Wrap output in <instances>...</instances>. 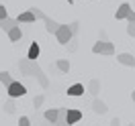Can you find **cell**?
Instances as JSON below:
<instances>
[{"label": "cell", "mask_w": 135, "mask_h": 126, "mask_svg": "<svg viewBox=\"0 0 135 126\" xmlns=\"http://www.w3.org/2000/svg\"><path fill=\"white\" fill-rule=\"evenodd\" d=\"M35 79L39 81V85H41L43 90H47V87H49V79H47V75L43 73V69H41V67L35 71Z\"/></svg>", "instance_id": "obj_10"}, {"label": "cell", "mask_w": 135, "mask_h": 126, "mask_svg": "<svg viewBox=\"0 0 135 126\" xmlns=\"http://www.w3.org/2000/svg\"><path fill=\"white\" fill-rule=\"evenodd\" d=\"M4 110H6L8 114H15V110H17V100H12V98H8V102L4 104Z\"/></svg>", "instance_id": "obj_22"}, {"label": "cell", "mask_w": 135, "mask_h": 126, "mask_svg": "<svg viewBox=\"0 0 135 126\" xmlns=\"http://www.w3.org/2000/svg\"><path fill=\"white\" fill-rule=\"evenodd\" d=\"M131 10H133V8H131V4H129V2H123V4L117 8V12H115V18H117V20H123V18L129 17Z\"/></svg>", "instance_id": "obj_9"}, {"label": "cell", "mask_w": 135, "mask_h": 126, "mask_svg": "<svg viewBox=\"0 0 135 126\" xmlns=\"http://www.w3.org/2000/svg\"><path fill=\"white\" fill-rule=\"evenodd\" d=\"M72 2H74V0H68V4H72Z\"/></svg>", "instance_id": "obj_31"}, {"label": "cell", "mask_w": 135, "mask_h": 126, "mask_svg": "<svg viewBox=\"0 0 135 126\" xmlns=\"http://www.w3.org/2000/svg\"><path fill=\"white\" fill-rule=\"evenodd\" d=\"M127 126H133V124H127Z\"/></svg>", "instance_id": "obj_32"}, {"label": "cell", "mask_w": 135, "mask_h": 126, "mask_svg": "<svg viewBox=\"0 0 135 126\" xmlns=\"http://www.w3.org/2000/svg\"><path fill=\"white\" fill-rule=\"evenodd\" d=\"M43 102H45V96H43V94L35 96V100H33V108H41V106H43Z\"/></svg>", "instance_id": "obj_23"}, {"label": "cell", "mask_w": 135, "mask_h": 126, "mask_svg": "<svg viewBox=\"0 0 135 126\" xmlns=\"http://www.w3.org/2000/svg\"><path fill=\"white\" fill-rule=\"evenodd\" d=\"M18 69H21V73L27 77H35V71L39 69L37 65V61H31V59H18Z\"/></svg>", "instance_id": "obj_1"}, {"label": "cell", "mask_w": 135, "mask_h": 126, "mask_svg": "<svg viewBox=\"0 0 135 126\" xmlns=\"http://www.w3.org/2000/svg\"><path fill=\"white\" fill-rule=\"evenodd\" d=\"M110 126H121V120H119V118H113V120H110Z\"/></svg>", "instance_id": "obj_28"}, {"label": "cell", "mask_w": 135, "mask_h": 126, "mask_svg": "<svg viewBox=\"0 0 135 126\" xmlns=\"http://www.w3.org/2000/svg\"><path fill=\"white\" fill-rule=\"evenodd\" d=\"M57 112H59V108H49V110H45L43 120H47L49 124H55V122H57Z\"/></svg>", "instance_id": "obj_11"}, {"label": "cell", "mask_w": 135, "mask_h": 126, "mask_svg": "<svg viewBox=\"0 0 135 126\" xmlns=\"http://www.w3.org/2000/svg\"><path fill=\"white\" fill-rule=\"evenodd\" d=\"M66 120H68V126L76 124V122H80V120H82V112H80V110H76V108H68Z\"/></svg>", "instance_id": "obj_5"}, {"label": "cell", "mask_w": 135, "mask_h": 126, "mask_svg": "<svg viewBox=\"0 0 135 126\" xmlns=\"http://www.w3.org/2000/svg\"><path fill=\"white\" fill-rule=\"evenodd\" d=\"M131 100L135 102V90H133V92H131Z\"/></svg>", "instance_id": "obj_30"}, {"label": "cell", "mask_w": 135, "mask_h": 126, "mask_svg": "<svg viewBox=\"0 0 135 126\" xmlns=\"http://www.w3.org/2000/svg\"><path fill=\"white\" fill-rule=\"evenodd\" d=\"M92 53H96V55H115V45L110 41H96L92 47Z\"/></svg>", "instance_id": "obj_2"}, {"label": "cell", "mask_w": 135, "mask_h": 126, "mask_svg": "<svg viewBox=\"0 0 135 126\" xmlns=\"http://www.w3.org/2000/svg\"><path fill=\"white\" fill-rule=\"evenodd\" d=\"M6 35H8V39H10L12 43H18L21 39H23V31H21V26H15V29H10Z\"/></svg>", "instance_id": "obj_16"}, {"label": "cell", "mask_w": 135, "mask_h": 126, "mask_svg": "<svg viewBox=\"0 0 135 126\" xmlns=\"http://www.w3.org/2000/svg\"><path fill=\"white\" fill-rule=\"evenodd\" d=\"M39 53H41V49H39V43H31V47H29V51H27V59L37 61Z\"/></svg>", "instance_id": "obj_14"}, {"label": "cell", "mask_w": 135, "mask_h": 126, "mask_svg": "<svg viewBox=\"0 0 135 126\" xmlns=\"http://www.w3.org/2000/svg\"><path fill=\"white\" fill-rule=\"evenodd\" d=\"M6 92H8V98H12V100H18V98H23V96L27 94V87L21 84V81H17V79H15V81H12V84L6 87Z\"/></svg>", "instance_id": "obj_4"}, {"label": "cell", "mask_w": 135, "mask_h": 126, "mask_svg": "<svg viewBox=\"0 0 135 126\" xmlns=\"http://www.w3.org/2000/svg\"><path fill=\"white\" fill-rule=\"evenodd\" d=\"M88 92L96 98V96H98V92H100V81H98V79H90V84H88Z\"/></svg>", "instance_id": "obj_18"}, {"label": "cell", "mask_w": 135, "mask_h": 126, "mask_svg": "<svg viewBox=\"0 0 135 126\" xmlns=\"http://www.w3.org/2000/svg\"><path fill=\"white\" fill-rule=\"evenodd\" d=\"M84 94V85L82 84H74L68 87V96H72V98H78V96H82Z\"/></svg>", "instance_id": "obj_15"}, {"label": "cell", "mask_w": 135, "mask_h": 126, "mask_svg": "<svg viewBox=\"0 0 135 126\" xmlns=\"http://www.w3.org/2000/svg\"><path fill=\"white\" fill-rule=\"evenodd\" d=\"M68 49L72 51V53H76V51H78V39H76V37H74L72 41L68 43Z\"/></svg>", "instance_id": "obj_24"}, {"label": "cell", "mask_w": 135, "mask_h": 126, "mask_svg": "<svg viewBox=\"0 0 135 126\" xmlns=\"http://www.w3.org/2000/svg\"><path fill=\"white\" fill-rule=\"evenodd\" d=\"M18 126H31V118L29 116H21L18 118Z\"/></svg>", "instance_id": "obj_26"}, {"label": "cell", "mask_w": 135, "mask_h": 126, "mask_svg": "<svg viewBox=\"0 0 135 126\" xmlns=\"http://www.w3.org/2000/svg\"><path fill=\"white\" fill-rule=\"evenodd\" d=\"M92 110L96 112V114H107V112H109V106H107L102 100L94 98V102H92Z\"/></svg>", "instance_id": "obj_12"}, {"label": "cell", "mask_w": 135, "mask_h": 126, "mask_svg": "<svg viewBox=\"0 0 135 126\" xmlns=\"http://www.w3.org/2000/svg\"><path fill=\"white\" fill-rule=\"evenodd\" d=\"M41 20L45 23V29H47V33H51V35H55V33H57V29H59V23H57V20H53V18L47 17V14H43Z\"/></svg>", "instance_id": "obj_8"}, {"label": "cell", "mask_w": 135, "mask_h": 126, "mask_svg": "<svg viewBox=\"0 0 135 126\" xmlns=\"http://www.w3.org/2000/svg\"><path fill=\"white\" fill-rule=\"evenodd\" d=\"M12 81H15V79H12V75H10L8 71H0V84L4 85V87H8Z\"/></svg>", "instance_id": "obj_20"}, {"label": "cell", "mask_w": 135, "mask_h": 126, "mask_svg": "<svg viewBox=\"0 0 135 126\" xmlns=\"http://www.w3.org/2000/svg\"><path fill=\"white\" fill-rule=\"evenodd\" d=\"M70 29H72V35L76 37V35H78V31H80V23H78V20H74V23H70Z\"/></svg>", "instance_id": "obj_25"}, {"label": "cell", "mask_w": 135, "mask_h": 126, "mask_svg": "<svg viewBox=\"0 0 135 126\" xmlns=\"http://www.w3.org/2000/svg\"><path fill=\"white\" fill-rule=\"evenodd\" d=\"M117 61L121 63V65H125V67H135V57L131 55V53H119Z\"/></svg>", "instance_id": "obj_7"}, {"label": "cell", "mask_w": 135, "mask_h": 126, "mask_svg": "<svg viewBox=\"0 0 135 126\" xmlns=\"http://www.w3.org/2000/svg\"><path fill=\"white\" fill-rule=\"evenodd\" d=\"M127 23H129V25H127V35H129V37H135V12H133V10L129 12Z\"/></svg>", "instance_id": "obj_17"}, {"label": "cell", "mask_w": 135, "mask_h": 126, "mask_svg": "<svg viewBox=\"0 0 135 126\" xmlns=\"http://www.w3.org/2000/svg\"><path fill=\"white\" fill-rule=\"evenodd\" d=\"M66 112H68V108H59V112H57V122H55V126H68Z\"/></svg>", "instance_id": "obj_21"}, {"label": "cell", "mask_w": 135, "mask_h": 126, "mask_svg": "<svg viewBox=\"0 0 135 126\" xmlns=\"http://www.w3.org/2000/svg\"><path fill=\"white\" fill-rule=\"evenodd\" d=\"M37 20V17H35L31 10H25V12H21L17 17V23L18 25H31V23H35Z\"/></svg>", "instance_id": "obj_6"}, {"label": "cell", "mask_w": 135, "mask_h": 126, "mask_svg": "<svg viewBox=\"0 0 135 126\" xmlns=\"http://www.w3.org/2000/svg\"><path fill=\"white\" fill-rule=\"evenodd\" d=\"M15 26H18V23H17V18H4V20H0V29L4 31V33H8L10 29H15Z\"/></svg>", "instance_id": "obj_13"}, {"label": "cell", "mask_w": 135, "mask_h": 126, "mask_svg": "<svg viewBox=\"0 0 135 126\" xmlns=\"http://www.w3.org/2000/svg\"><path fill=\"white\" fill-rule=\"evenodd\" d=\"M98 41H109V39H107V33H104V31H100V39H98Z\"/></svg>", "instance_id": "obj_29"}, {"label": "cell", "mask_w": 135, "mask_h": 126, "mask_svg": "<svg viewBox=\"0 0 135 126\" xmlns=\"http://www.w3.org/2000/svg\"><path fill=\"white\" fill-rule=\"evenodd\" d=\"M4 18H8V10L4 4H0V20H4Z\"/></svg>", "instance_id": "obj_27"}, {"label": "cell", "mask_w": 135, "mask_h": 126, "mask_svg": "<svg viewBox=\"0 0 135 126\" xmlns=\"http://www.w3.org/2000/svg\"><path fill=\"white\" fill-rule=\"evenodd\" d=\"M55 39H57L59 45H68V43L74 39V35H72V29L70 25H59L57 33H55Z\"/></svg>", "instance_id": "obj_3"}, {"label": "cell", "mask_w": 135, "mask_h": 126, "mask_svg": "<svg viewBox=\"0 0 135 126\" xmlns=\"http://www.w3.org/2000/svg\"><path fill=\"white\" fill-rule=\"evenodd\" d=\"M133 39H135V37H133Z\"/></svg>", "instance_id": "obj_33"}, {"label": "cell", "mask_w": 135, "mask_h": 126, "mask_svg": "<svg viewBox=\"0 0 135 126\" xmlns=\"http://www.w3.org/2000/svg\"><path fill=\"white\" fill-rule=\"evenodd\" d=\"M55 67H57V71H61V73H68V71H70V61H68V59H57V61H55Z\"/></svg>", "instance_id": "obj_19"}]
</instances>
